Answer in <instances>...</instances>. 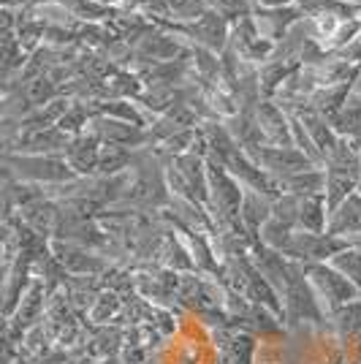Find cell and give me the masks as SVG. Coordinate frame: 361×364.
<instances>
[{
    "instance_id": "1",
    "label": "cell",
    "mask_w": 361,
    "mask_h": 364,
    "mask_svg": "<svg viewBox=\"0 0 361 364\" xmlns=\"http://www.w3.org/2000/svg\"><path fill=\"white\" fill-rule=\"evenodd\" d=\"M304 11H301L296 3H291V6H283V9H258L256 14H253V22H256L258 33L264 36V38H280L283 33H288V28L293 25V22H299Z\"/></svg>"
},
{
    "instance_id": "4",
    "label": "cell",
    "mask_w": 361,
    "mask_h": 364,
    "mask_svg": "<svg viewBox=\"0 0 361 364\" xmlns=\"http://www.w3.org/2000/svg\"><path fill=\"white\" fill-rule=\"evenodd\" d=\"M345 3H347V0H345Z\"/></svg>"
},
{
    "instance_id": "2",
    "label": "cell",
    "mask_w": 361,
    "mask_h": 364,
    "mask_svg": "<svg viewBox=\"0 0 361 364\" xmlns=\"http://www.w3.org/2000/svg\"><path fill=\"white\" fill-rule=\"evenodd\" d=\"M177 31H185L188 36H193L198 44L210 46V49H220L228 38V25L223 19V11H217V9H210L201 19L190 22L188 28H177Z\"/></svg>"
},
{
    "instance_id": "3",
    "label": "cell",
    "mask_w": 361,
    "mask_h": 364,
    "mask_svg": "<svg viewBox=\"0 0 361 364\" xmlns=\"http://www.w3.org/2000/svg\"><path fill=\"white\" fill-rule=\"evenodd\" d=\"M210 11V6L204 0H168V14L182 22H196Z\"/></svg>"
}]
</instances>
